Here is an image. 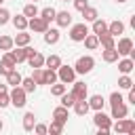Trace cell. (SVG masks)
Segmentation results:
<instances>
[{"instance_id": "obj_20", "label": "cell", "mask_w": 135, "mask_h": 135, "mask_svg": "<svg viewBox=\"0 0 135 135\" xmlns=\"http://www.w3.org/2000/svg\"><path fill=\"white\" fill-rule=\"evenodd\" d=\"M129 114V108H127V103L122 101V103H116V105H112V118H124Z\"/></svg>"}, {"instance_id": "obj_39", "label": "cell", "mask_w": 135, "mask_h": 135, "mask_svg": "<svg viewBox=\"0 0 135 135\" xmlns=\"http://www.w3.org/2000/svg\"><path fill=\"white\" fill-rule=\"evenodd\" d=\"M15 46L13 36H0V51H11Z\"/></svg>"}, {"instance_id": "obj_46", "label": "cell", "mask_w": 135, "mask_h": 135, "mask_svg": "<svg viewBox=\"0 0 135 135\" xmlns=\"http://www.w3.org/2000/svg\"><path fill=\"white\" fill-rule=\"evenodd\" d=\"M127 91H129V93H127V101H129V103H135V89L131 86V89H127Z\"/></svg>"}, {"instance_id": "obj_5", "label": "cell", "mask_w": 135, "mask_h": 135, "mask_svg": "<svg viewBox=\"0 0 135 135\" xmlns=\"http://www.w3.org/2000/svg\"><path fill=\"white\" fill-rule=\"evenodd\" d=\"M86 34H89V25H86V21H82V23H74V25L70 27V38H72L74 42H82Z\"/></svg>"}, {"instance_id": "obj_41", "label": "cell", "mask_w": 135, "mask_h": 135, "mask_svg": "<svg viewBox=\"0 0 135 135\" xmlns=\"http://www.w3.org/2000/svg\"><path fill=\"white\" fill-rule=\"evenodd\" d=\"M8 21H11V13H8V8L0 6V25H6Z\"/></svg>"}, {"instance_id": "obj_28", "label": "cell", "mask_w": 135, "mask_h": 135, "mask_svg": "<svg viewBox=\"0 0 135 135\" xmlns=\"http://www.w3.org/2000/svg\"><path fill=\"white\" fill-rule=\"evenodd\" d=\"M49 86H51V95H55V97H59L61 93L68 91V84L61 82V80H57V82H53V84H49Z\"/></svg>"}, {"instance_id": "obj_37", "label": "cell", "mask_w": 135, "mask_h": 135, "mask_svg": "<svg viewBox=\"0 0 135 135\" xmlns=\"http://www.w3.org/2000/svg\"><path fill=\"white\" fill-rule=\"evenodd\" d=\"M57 70H51V68H44V84H53L57 82Z\"/></svg>"}, {"instance_id": "obj_48", "label": "cell", "mask_w": 135, "mask_h": 135, "mask_svg": "<svg viewBox=\"0 0 135 135\" xmlns=\"http://www.w3.org/2000/svg\"><path fill=\"white\" fill-rule=\"evenodd\" d=\"M6 91H8V84H2L0 82V93H6Z\"/></svg>"}, {"instance_id": "obj_6", "label": "cell", "mask_w": 135, "mask_h": 135, "mask_svg": "<svg viewBox=\"0 0 135 135\" xmlns=\"http://www.w3.org/2000/svg\"><path fill=\"white\" fill-rule=\"evenodd\" d=\"M57 78L61 80V82H65V84H72L74 80H76V72H74V65H59L57 68Z\"/></svg>"}, {"instance_id": "obj_3", "label": "cell", "mask_w": 135, "mask_h": 135, "mask_svg": "<svg viewBox=\"0 0 135 135\" xmlns=\"http://www.w3.org/2000/svg\"><path fill=\"white\" fill-rule=\"evenodd\" d=\"M8 97H11V105H15V108H23L27 101V93L23 91V86L21 84H17V86H13L11 91H8Z\"/></svg>"}, {"instance_id": "obj_12", "label": "cell", "mask_w": 135, "mask_h": 135, "mask_svg": "<svg viewBox=\"0 0 135 135\" xmlns=\"http://www.w3.org/2000/svg\"><path fill=\"white\" fill-rule=\"evenodd\" d=\"M42 34H44V42H46V44H57L59 38H61V34H59L57 27H46Z\"/></svg>"}, {"instance_id": "obj_29", "label": "cell", "mask_w": 135, "mask_h": 135, "mask_svg": "<svg viewBox=\"0 0 135 135\" xmlns=\"http://www.w3.org/2000/svg\"><path fill=\"white\" fill-rule=\"evenodd\" d=\"M82 42H84V46H86L89 51H93V49H97V46H99V40H97V34H86Z\"/></svg>"}, {"instance_id": "obj_35", "label": "cell", "mask_w": 135, "mask_h": 135, "mask_svg": "<svg viewBox=\"0 0 135 135\" xmlns=\"http://www.w3.org/2000/svg\"><path fill=\"white\" fill-rule=\"evenodd\" d=\"M55 13H57V11H55L53 6H46V8H42V11L38 13V15H40V17H42V19H44L46 23H51V21L55 19Z\"/></svg>"}, {"instance_id": "obj_40", "label": "cell", "mask_w": 135, "mask_h": 135, "mask_svg": "<svg viewBox=\"0 0 135 135\" xmlns=\"http://www.w3.org/2000/svg\"><path fill=\"white\" fill-rule=\"evenodd\" d=\"M131 86H133V78L129 74H122L118 78V89H131Z\"/></svg>"}, {"instance_id": "obj_2", "label": "cell", "mask_w": 135, "mask_h": 135, "mask_svg": "<svg viewBox=\"0 0 135 135\" xmlns=\"http://www.w3.org/2000/svg\"><path fill=\"white\" fill-rule=\"evenodd\" d=\"M110 131H114V133H127V135H133L135 133V122L131 120V118H118L116 122H112V127H110Z\"/></svg>"}, {"instance_id": "obj_38", "label": "cell", "mask_w": 135, "mask_h": 135, "mask_svg": "<svg viewBox=\"0 0 135 135\" xmlns=\"http://www.w3.org/2000/svg\"><path fill=\"white\" fill-rule=\"evenodd\" d=\"M63 120H57V118H53V122H51V127H49V131H51V135H59L61 131H63Z\"/></svg>"}, {"instance_id": "obj_18", "label": "cell", "mask_w": 135, "mask_h": 135, "mask_svg": "<svg viewBox=\"0 0 135 135\" xmlns=\"http://www.w3.org/2000/svg\"><path fill=\"white\" fill-rule=\"evenodd\" d=\"M108 32L116 38L118 34H124V23H122L120 19H114V21H110V23H108Z\"/></svg>"}, {"instance_id": "obj_23", "label": "cell", "mask_w": 135, "mask_h": 135, "mask_svg": "<svg viewBox=\"0 0 135 135\" xmlns=\"http://www.w3.org/2000/svg\"><path fill=\"white\" fill-rule=\"evenodd\" d=\"M93 23V34H103V32H108V21L105 19H101V17H97L95 21H91Z\"/></svg>"}, {"instance_id": "obj_15", "label": "cell", "mask_w": 135, "mask_h": 135, "mask_svg": "<svg viewBox=\"0 0 135 135\" xmlns=\"http://www.w3.org/2000/svg\"><path fill=\"white\" fill-rule=\"evenodd\" d=\"M25 61L30 63V68H44V55H42L40 51H34Z\"/></svg>"}, {"instance_id": "obj_4", "label": "cell", "mask_w": 135, "mask_h": 135, "mask_svg": "<svg viewBox=\"0 0 135 135\" xmlns=\"http://www.w3.org/2000/svg\"><path fill=\"white\" fill-rule=\"evenodd\" d=\"M93 122H95L97 131H105V133H110V127H112V116H108L103 110H95Z\"/></svg>"}, {"instance_id": "obj_47", "label": "cell", "mask_w": 135, "mask_h": 135, "mask_svg": "<svg viewBox=\"0 0 135 135\" xmlns=\"http://www.w3.org/2000/svg\"><path fill=\"white\" fill-rule=\"evenodd\" d=\"M6 74H8V68H6V65L0 61V76H6Z\"/></svg>"}, {"instance_id": "obj_16", "label": "cell", "mask_w": 135, "mask_h": 135, "mask_svg": "<svg viewBox=\"0 0 135 135\" xmlns=\"http://www.w3.org/2000/svg\"><path fill=\"white\" fill-rule=\"evenodd\" d=\"M13 42H15L17 46H25V44L32 42V34H27L25 30H17V36L13 38Z\"/></svg>"}, {"instance_id": "obj_33", "label": "cell", "mask_w": 135, "mask_h": 135, "mask_svg": "<svg viewBox=\"0 0 135 135\" xmlns=\"http://www.w3.org/2000/svg\"><path fill=\"white\" fill-rule=\"evenodd\" d=\"M21 86H23V91H25V93H34L38 84L34 82V78H32V76H27V78H21Z\"/></svg>"}, {"instance_id": "obj_53", "label": "cell", "mask_w": 135, "mask_h": 135, "mask_svg": "<svg viewBox=\"0 0 135 135\" xmlns=\"http://www.w3.org/2000/svg\"><path fill=\"white\" fill-rule=\"evenodd\" d=\"M0 2H2V0H0Z\"/></svg>"}, {"instance_id": "obj_1", "label": "cell", "mask_w": 135, "mask_h": 135, "mask_svg": "<svg viewBox=\"0 0 135 135\" xmlns=\"http://www.w3.org/2000/svg\"><path fill=\"white\" fill-rule=\"evenodd\" d=\"M95 68V59L91 57V55H80L78 59H76V63H74V72L76 74H89L91 70Z\"/></svg>"}, {"instance_id": "obj_22", "label": "cell", "mask_w": 135, "mask_h": 135, "mask_svg": "<svg viewBox=\"0 0 135 135\" xmlns=\"http://www.w3.org/2000/svg\"><path fill=\"white\" fill-rule=\"evenodd\" d=\"M53 118L68 122V118H70V108H65V105H57V108L53 110Z\"/></svg>"}, {"instance_id": "obj_10", "label": "cell", "mask_w": 135, "mask_h": 135, "mask_svg": "<svg viewBox=\"0 0 135 135\" xmlns=\"http://www.w3.org/2000/svg\"><path fill=\"white\" fill-rule=\"evenodd\" d=\"M53 21L57 23V27H68V25H72V13L70 11H57Z\"/></svg>"}, {"instance_id": "obj_52", "label": "cell", "mask_w": 135, "mask_h": 135, "mask_svg": "<svg viewBox=\"0 0 135 135\" xmlns=\"http://www.w3.org/2000/svg\"><path fill=\"white\" fill-rule=\"evenodd\" d=\"M63 2H68V0H63Z\"/></svg>"}, {"instance_id": "obj_25", "label": "cell", "mask_w": 135, "mask_h": 135, "mask_svg": "<svg viewBox=\"0 0 135 135\" xmlns=\"http://www.w3.org/2000/svg\"><path fill=\"white\" fill-rule=\"evenodd\" d=\"M97 40H99V44H101L103 49H108V46H114V36H112L110 32H103V34H97Z\"/></svg>"}, {"instance_id": "obj_42", "label": "cell", "mask_w": 135, "mask_h": 135, "mask_svg": "<svg viewBox=\"0 0 135 135\" xmlns=\"http://www.w3.org/2000/svg\"><path fill=\"white\" fill-rule=\"evenodd\" d=\"M122 101H124V97H122L118 91L110 93V105H116V103H122Z\"/></svg>"}, {"instance_id": "obj_34", "label": "cell", "mask_w": 135, "mask_h": 135, "mask_svg": "<svg viewBox=\"0 0 135 135\" xmlns=\"http://www.w3.org/2000/svg\"><path fill=\"white\" fill-rule=\"evenodd\" d=\"M38 13H40V8L36 6V2H30V4H25V6H23V15H25L27 19H30V17H36Z\"/></svg>"}, {"instance_id": "obj_26", "label": "cell", "mask_w": 135, "mask_h": 135, "mask_svg": "<svg viewBox=\"0 0 135 135\" xmlns=\"http://www.w3.org/2000/svg\"><path fill=\"white\" fill-rule=\"evenodd\" d=\"M0 61H2L8 70H15V68H17V61H15V57H13V53H11V51H4V53H2V57H0Z\"/></svg>"}, {"instance_id": "obj_50", "label": "cell", "mask_w": 135, "mask_h": 135, "mask_svg": "<svg viewBox=\"0 0 135 135\" xmlns=\"http://www.w3.org/2000/svg\"><path fill=\"white\" fill-rule=\"evenodd\" d=\"M114 2H127V0H114Z\"/></svg>"}, {"instance_id": "obj_44", "label": "cell", "mask_w": 135, "mask_h": 135, "mask_svg": "<svg viewBox=\"0 0 135 135\" xmlns=\"http://www.w3.org/2000/svg\"><path fill=\"white\" fill-rule=\"evenodd\" d=\"M11 105V97H8V91L6 93H0V108H8Z\"/></svg>"}, {"instance_id": "obj_27", "label": "cell", "mask_w": 135, "mask_h": 135, "mask_svg": "<svg viewBox=\"0 0 135 135\" xmlns=\"http://www.w3.org/2000/svg\"><path fill=\"white\" fill-rule=\"evenodd\" d=\"M36 124V114L34 112H25L23 114V131H32Z\"/></svg>"}, {"instance_id": "obj_17", "label": "cell", "mask_w": 135, "mask_h": 135, "mask_svg": "<svg viewBox=\"0 0 135 135\" xmlns=\"http://www.w3.org/2000/svg\"><path fill=\"white\" fill-rule=\"evenodd\" d=\"M133 68H135V61H133V57H129V55L118 61V72H120V74H131Z\"/></svg>"}, {"instance_id": "obj_51", "label": "cell", "mask_w": 135, "mask_h": 135, "mask_svg": "<svg viewBox=\"0 0 135 135\" xmlns=\"http://www.w3.org/2000/svg\"><path fill=\"white\" fill-rule=\"evenodd\" d=\"M32 2H38V0H32Z\"/></svg>"}, {"instance_id": "obj_43", "label": "cell", "mask_w": 135, "mask_h": 135, "mask_svg": "<svg viewBox=\"0 0 135 135\" xmlns=\"http://www.w3.org/2000/svg\"><path fill=\"white\" fill-rule=\"evenodd\" d=\"M32 131H34V133H38V135H44V133H49V127H46V124H42V122H36Z\"/></svg>"}, {"instance_id": "obj_49", "label": "cell", "mask_w": 135, "mask_h": 135, "mask_svg": "<svg viewBox=\"0 0 135 135\" xmlns=\"http://www.w3.org/2000/svg\"><path fill=\"white\" fill-rule=\"evenodd\" d=\"M2 129H4V122H2V120H0V131H2Z\"/></svg>"}, {"instance_id": "obj_30", "label": "cell", "mask_w": 135, "mask_h": 135, "mask_svg": "<svg viewBox=\"0 0 135 135\" xmlns=\"http://www.w3.org/2000/svg\"><path fill=\"white\" fill-rule=\"evenodd\" d=\"M44 65L51 68V70H57L61 65V57L59 55H49V57H44Z\"/></svg>"}, {"instance_id": "obj_13", "label": "cell", "mask_w": 135, "mask_h": 135, "mask_svg": "<svg viewBox=\"0 0 135 135\" xmlns=\"http://www.w3.org/2000/svg\"><path fill=\"white\" fill-rule=\"evenodd\" d=\"M86 101H89V108H91V110H103V105H105V97L99 95V93L86 97Z\"/></svg>"}, {"instance_id": "obj_45", "label": "cell", "mask_w": 135, "mask_h": 135, "mask_svg": "<svg viewBox=\"0 0 135 135\" xmlns=\"http://www.w3.org/2000/svg\"><path fill=\"white\" fill-rule=\"evenodd\" d=\"M72 2H74V8H78V11L89 6V0H72Z\"/></svg>"}, {"instance_id": "obj_11", "label": "cell", "mask_w": 135, "mask_h": 135, "mask_svg": "<svg viewBox=\"0 0 135 135\" xmlns=\"http://www.w3.org/2000/svg\"><path fill=\"white\" fill-rule=\"evenodd\" d=\"M72 93H74L76 99H86V97H89V89H86V84L80 82V80H74V82H72Z\"/></svg>"}, {"instance_id": "obj_21", "label": "cell", "mask_w": 135, "mask_h": 135, "mask_svg": "<svg viewBox=\"0 0 135 135\" xmlns=\"http://www.w3.org/2000/svg\"><path fill=\"white\" fill-rule=\"evenodd\" d=\"M4 78H6V84L17 86V84H21V78H23V76H21V74L17 72V68H15V70H8V74H6Z\"/></svg>"}, {"instance_id": "obj_7", "label": "cell", "mask_w": 135, "mask_h": 135, "mask_svg": "<svg viewBox=\"0 0 135 135\" xmlns=\"http://www.w3.org/2000/svg\"><path fill=\"white\" fill-rule=\"evenodd\" d=\"M114 46H116V51H118V55H131L133 53V40L129 38V36H122V38H118V42H114Z\"/></svg>"}, {"instance_id": "obj_36", "label": "cell", "mask_w": 135, "mask_h": 135, "mask_svg": "<svg viewBox=\"0 0 135 135\" xmlns=\"http://www.w3.org/2000/svg\"><path fill=\"white\" fill-rule=\"evenodd\" d=\"M32 78L36 84H44V68H32Z\"/></svg>"}, {"instance_id": "obj_31", "label": "cell", "mask_w": 135, "mask_h": 135, "mask_svg": "<svg viewBox=\"0 0 135 135\" xmlns=\"http://www.w3.org/2000/svg\"><path fill=\"white\" fill-rule=\"evenodd\" d=\"M59 99H61V105H65V108H72V105H74V101H76V97H74V93H72V91L61 93V95H59Z\"/></svg>"}, {"instance_id": "obj_14", "label": "cell", "mask_w": 135, "mask_h": 135, "mask_svg": "<svg viewBox=\"0 0 135 135\" xmlns=\"http://www.w3.org/2000/svg\"><path fill=\"white\" fill-rule=\"evenodd\" d=\"M118 51H116V46H108V49H103L101 51V59L105 61V63H114V61H118Z\"/></svg>"}, {"instance_id": "obj_24", "label": "cell", "mask_w": 135, "mask_h": 135, "mask_svg": "<svg viewBox=\"0 0 135 135\" xmlns=\"http://www.w3.org/2000/svg\"><path fill=\"white\" fill-rule=\"evenodd\" d=\"M11 21H13V25H15V30H27V17L21 13V15H15V17H11Z\"/></svg>"}, {"instance_id": "obj_19", "label": "cell", "mask_w": 135, "mask_h": 135, "mask_svg": "<svg viewBox=\"0 0 135 135\" xmlns=\"http://www.w3.org/2000/svg\"><path fill=\"white\" fill-rule=\"evenodd\" d=\"M72 108H74L76 116H86V112L91 110V108H89V101H86V99H76Z\"/></svg>"}, {"instance_id": "obj_9", "label": "cell", "mask_w": 135, "mask_h": 135, "mask_svg": "<svg viewBox=\"0 0 135 135\" xmlns=\"http://www.w3.org/2000/svg\"><path fill=\"white\" fill-rule=\"evenodd\" d=\"M27 27H30L32 32H40V34H42V32L49 27V23H46L40 15H36V17H30V19H27Z\"/></svg>"}, {"instance_id": "obj_32", "label": "cell", "mask_w": 135, "mask_h": 135, "mask_svg": "<svg viewBox=\"0 0 135 135\" xmlns=\"http://www.w3.org/2000/svg\"><path fill=\"white\" fill-rule=\"evenodd\" d=\"M80 13H82V17H84V21H95V19L99 17V13H97V8H93V6H86V8H82Z\"/></svg>"}, {"instance_id": "obj_8", "label": "cell", "mask_w": 135, "mask_h": 135, "mask_svg": "<svg viewBox=\"0 0 135 135\" xmlns=\"http://www.w3.org/2000/svg\"><path fill=\"white\" fill-rule=\"evenodd\" d=\"M34 51H36V49H32L30 44H25V46H17L15 51L11 49V53H13V57H15V61H17V63L25 61V59H27V57H30V55H32Z\"/></svg>"}]
</instances>
